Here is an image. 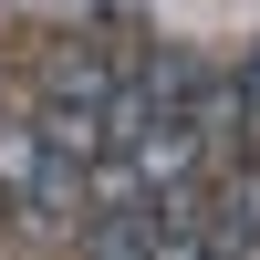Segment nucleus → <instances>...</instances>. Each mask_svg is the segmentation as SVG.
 <instances>
[{"mask_svg":"<svg viewBox=\"0 0 260 260\" xmlns=\"http://www.w3.org/2000/svg\"><path fill=\"white\" fill-rule=\"evenodd\" d=\"M208 250H229V260H250V250H260V167L208 177Z\"/></svg>","mask_w":260,"mask_h":260,"instance_id":"f257e3e1","label":"nucleus"}]
</instances>
